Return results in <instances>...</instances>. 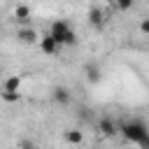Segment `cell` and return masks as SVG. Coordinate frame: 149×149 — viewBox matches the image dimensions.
<instances>
[{"label": "cell", "instance_id": "obj_1", "mask_svg": "<svg viewBox=\"0 0 149 149\" xmlns=\"http://www.w3.org/2000/svg\"><path fill=\"white\" fill-rule=\"evenodd\" d=\"M119 126H121V135L128 142L137 144L140 149H149V126L142 119H126Z\"/></svg>", "mask_w": 149, "mask_h": 149}, {"label": "cell", "instance_id": "obj_2", "mask_svg": "<svg viewBox=\"0 0 149 149\" xmlns=\"http://www.w3.org/2000/svg\"><path fill=\"white\" fill-rule=\"evenodd\" d=\"M49 33L54 35V40H56L61 47H72V44H77V33H74V28H72L68 21H63V19H56V21L51 23Z\"/></svg>", "mask_w": 149, "mask_h": 149}, {"label": "cell", "instance_id": "obj_3", "mask_svg": "<svg viewBox=\"0 0 149 149\" xmlns=\"http://www.w3.org/2000/svg\"><path fill=\"white\" fill-rule=\"evenodd\" d=\"M98 133L102 135V137H114V135H119L121 133V126L112 119V116H102V119H98Z\"/></svg>", "mask_w": 149, "mask_h": 149}, {"label": "cell", "instance_id": "obj_4", "mask_svg": "<svg viewBox=\"0 0 149 149\" xmlns=\"http://www.w3.org/2000/svg\"><path fill=\"white\" fill-rule=\"evenodd\" d=\"M37 44H40V51H42V54H47V56H56V54H58V49H61V44L54 40V35H51V33L42 35Z\"/></svg>", "mask_w": 149, "mask_h": 149}, {"label": "cell", "instance_id": "obj_5", "mask_svg": "<svg viewBox=\"0 0 149 149\" xmlns=\"http://www.w3.org/2000/svg\"><path fill=\"white\" fill-rule=\"evenodd\" d=\"M84 72H86L88 84H98V81L102 79V70H100V65H98V63H93V61H88V63L84 65Z\"/></svg>", "mask_w": 149, "mask_h": 149}, {"label": "cell", "instance_id": "obj_6", "mask_svg": "<svg viewBox=\"0 0 149 149\" xmlns=\"http://www.w3.org/2000/svg\"><path fill=\"white\" fill-rule=\"evenodd\" d=\"M105 21H107V19H105V12H102L100 7H91V9H88V23H91L93 28L100 30V28L105 26Z\"/></svg>", "mask_w": 149, "mask_h": 149}, {"label": "cell", "instance_id": "obj_7", "mask_svg": "<svg viewBox=\"0 0 149 149\" xmlns=\"http://www.w3.org/2000/svg\"><path fill=\"white\" fill-rule=\"evenodd\" d=\"M16 37H19L21 44H35V42H40L35 28H19V30H16Z\"/></svg>", "mask_w": 149, "mask_h": 149}, {"label": "cell", "instance_id": "obj_8", "mask_svg": "<svg viewBox=\"0 0 149 149\" xmlns=\"http://www.w3.org/2000/svg\"><path fill=\"white\" fill-rule=\"evenodd\" d=\"M51 100H54L56 105H68V102H70V91H68L65 86H56V88L51 91Z\"/></svg>", "mask_w": 149, "mask_h": 149}, {"label": "cell", "instance_id": "obj_9", "mask_svg": "<svg viewBox=\"0 0 149 149\" xmlns=\"http://www.w3.org/2000/svg\"><path fill=\"white\" fill-rule=\"evenodd\" d=\"M14 16H16L19 23H28L30 21V7L28 5H16L14 7Z\"/></svg>", "mask_w": 149, "mask_h": 149}, {"label": "cell", "instance_id": "obj_10", "mask_svg": "<svg viewBox=\"0 0 149 149\" xmlns=\"http://www.w3.org/2000/svg\"><path fill=\"white\" fill-rule=\"evenodd\" d=\"M65 142L68 144H81L84 142V133L77 130V128H70V130H65Z\"/></svg>", "mask_w": 149, "mask_h": 149}, {"label": "cell", "instance_id": "obj_11", "mask_svg": "<svg viewBox=\"0 0 149 149\" xmlns=\"http://www.w3.org/2000/svg\"><path fill=\"white\" fill-rule=\"evenodd\" d=\"M19 88H21V77H19V74L7 77L5 84H2V91H19Z\"/></svg>", "mask_w": 149, "mask_h": 149}, {"label": "cell", "instance_id": "obj_12", "mask_svg": "<svg viewBox=\"0 0 149 149\" xmlns=\"http://www.w3.org/2000/svg\"><path fill=\"white\" fill-rule=\"evenodd\" d=\"M5 102H19V91H2Z\"/></svg>", "mask_w": 149, "mask_h": 149}, {"label": "cell", "instance_id": "obj_13", "mask_svg": "<svg viewBox=\"0 0 149 149\" xmlns=\"http://www.w3.org/2000/svg\"><path fill=\"white\" fill-rule=\"evenodd\" d=\"M133 2H135V0H114V5H116L119 12H128V9L133 7Z\"/></svg>", "mask_w": 149, "mask_h": 149}, {"label": "cell", "instance_id": "obj_14", "mask_svg": "<svg viewBox=\"0 0 149 149\" xmlns=\"http://www.w3.org/2000/svg\"><path fill=\"white\" fill-rule=\"evenodd\" d=\"M19 149H37L35 147V142L33 140H28V137H23V140H19V144H16Z\"/></svg>", "mask_w": 149, "mask_h": 149}, {"label": "cell", "instance_id": "obj_15", "mask_svg": "<svg viewBox=\"0 0 149 149\" xmlns=\"http://www.w3.org/2000/svg\"><path fill=\"white\" fill-rule=\"evenodd\" d=\"M140 33L142 35H149V19H142L140 21Z\"/></svg>", "mask_w": 149, "mask_h": 149}, {"label": "cell", "instance_id": "obj_16", "mask_svg": "<svg viewBox=\"0 0 149 149\" xmlns=\"http://www.w3.org/2000/svg\"><path fill=\"white\" fill-rule=\"evenodd\" d=\"M12 149H19V147H12Z\"/></svg>", "mask_w": 149, "mask_h": 149}]
</instances>
